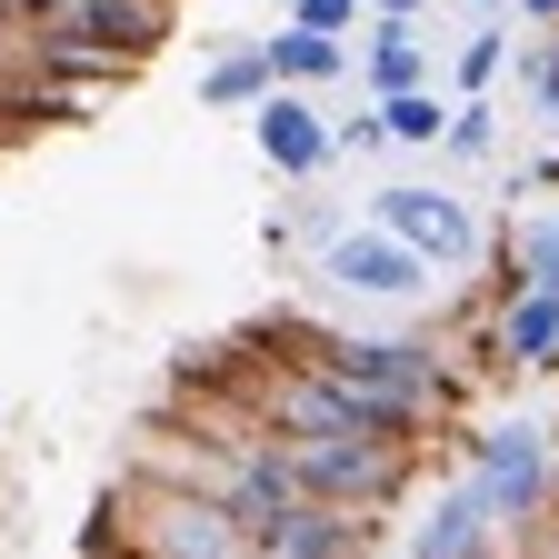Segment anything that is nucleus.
Wrapping results in <instances>:
<instances>
[{"label": "nucleus", "mask_w": 559, "mask_h": 559, "mask_svg": "<svg viewBox=\"0 0 559 559\" xmlns=\"http://www.w3.org/2000/svg\"><path fill=\"white\" fill-rule=\"evenodd\" d=\"M489 349H500V370H559V300L549 290H510Z\"/></svg>", "instance_id": "6e6552de"}, {"label": "nucleus", "mask_w": 559, "mask_h": 559, "mask_svg": "<svg viewBox=\"0 0 559 559\" xmlns=\"http://www.w3.org/2000/svg\"><path fill=\"white\" fill-rule=\"evenodd\" d=\"M250 140H260V160H270V170H290V180L330 170V120H320L290 81H270V91L250 100Z\"/></svg>", "instance_id": "0eeeda50"}, {"label": "nucleus", "mask_w": 559, "mask_h": 559, "mask_svg": "<svg viewBox=\"0 0 559 559\" xmlns=\"http://www.w3.org/2000/svg\"><path fill=\"white\" fill-rule=\"evenodd\" d=\"M520 21H539V31H559V0H520Z\"/></svg>", "instance_id": "aec40b11"}, {"label": "nucleus", "mask_w": 559, "mask_h": 559, "mask_svg": "<svg viewBox=\"0 0 559 559\" xmlns=\"http://www.w3.org/2000/svg\"><path fill=\"white\" fill-rule=\"evenodd\" d=\"M440 120H450V110H440V91H430V81L380 100V130H390V140H409V151H440Z\"/></svg>", "instance_id": "ddd939ff"}, {"label": "nucleus", "mask_w": 559, "mask_h": 559, "mask_svg": "<svg viewBox=\"0 0 559 559\" xmlns=\"http://www.w3.org/2000/svg\"><path fill=\"white\" fill-rule=\"evenodd\" d=\"M530 91H539V110L559 120V50H539V60H530Z\"/></svg>", "instance_id": "a211bd4d"}, {"label": "nucleus", "mask_w": 559, "mask_h": 559, "mask_svg": "<svg viewBox=\"0 0 559 559\" xmlns=\"http://www.w3.org/2000/svg\"><path fill=\"white\" fill-rule=\"evenodd\" d=\"M430 81V40H419V21H380L370 31V91L390 100V91H419Z\"/></svg>", "instance_id": "9b49d317"}, {"label": "nucleus", "mask_w": 559, "mask_h": 559, "mask_svg": "<svg viewBox=\"0 0 559 559\" xmlns=\"http://www.w3.org/2000/svg\"><path fill=\"white\" fill-rule=\"evenodd\" d=\"M489 120H500V110H479V100H460V110L440 120V151H450V160H489V151H500V130H489Z\"/></svg>", "instance_id": "2eb2a0df"}, {"label": "nucleus", "mask_w": 559, "mask_h": 559, "mask_svg": "<svg viewBox=\"0 0 559 559\" xmlns=\"http://www.w3.org/2000/svg\"><path fill=\"white\" fill-rule=\"evenodd\" d=\"M500 60H510V31H500V21H479L469 50H460V91H489V81H500Z\"/></svg>", "instance_id": "dca6fc26"}, {"label": "nucleus", "mask_w": 559, "mask_h": 559, "mask_svg": "<svg viewBox=\"0 0 559 559\" xmlns=\"http://www.w3.org/2000/svg\"><path fill=\"white\" fill-rule=\"evenodd\" d=\"M460 450H469V489H479L489 530H510V520H539V510H549V430L500 419V430H479V440H460Z\"/></svg>", "instance_id": "7ed1b4c3"}, {"label": "nucleus", "mask_w": 559, "mask_h": 559, "mask_svg": "<svg viewBox=\"0 0 559 559\" xmlns=\"http://www.w3.org/2000/svg\"><path fill=\"white\" fill-rule=\"evenodd\" d=\"M290 21L300 31H349V21H360V0H290Z\"/></svg>", "instance_id": "f3484780"}, {"label": "nucleus", "mask_w": 559, "mask_h": 559, "mask_svg": "<svg viewBox=\"0 0 559 559\" xmlns=\"http://www.w3.org/2000/svg\"><path fill=\"white\" fill-rule=\"evenodd\" d=\"M260 60H270V81H290V91H310V81H340L349 70V40L340 31H280V40H260Z\"/></svg>", "instance_id": "9d476101"}, {"label": "nucleus", "mask_w": 559, "mask_h": 559, "mask_svg": "<svg viewBox=\"0 0 559 559\" xmlns=\"http://www.w3.org/2000/svg\"><path fill=\"white\" fill-rule=\"evenodd\" d=\"M21 11L50 40H91V50H120V60H151L170 40V0H21Z\"/></svg>", "instance_id": "20e7f679"}, {"label": "nucleus", "mask_w": 559, "mask_h": 559, "mask_svg": "<svg viewBox=\"0 0 559 559\" xmlns=\"http://www.w3.org/2000/svg\"><path fill=\"white\" fill-rule=\"evenodd\" d=\"M320 280L349 290V300H419V290H430V260H419L409 240H390V230H340L330 260H320Z\"/></svg>", "instance_id": "423d86ee"}, {"label": "nucleus", "mask_w": 559, "mask_h": 559, "mask_svg": "<svg viewBox=\"0 0 559 559\" xmlns=\"http://www.w3.org/2000/svg\"><path fill=\"white\" fill-rule=\"evenodd\" d=\"M360 11H380V21H419L430 0H360Z\"/></svg>", "instance_id": "6ab92c4d"}, {"label": "nucleus", "mask_w": 559, "mask_h": 559, "mask_svg": "<svg viewBox=\"0 0 559 559\" xmlns=\"http://www.w3.org/2000/svg\"><path fill=\"white\" fill-rule=\"evenodd\" d=\"M260 91H270V60H260V40H250V50H221V60L200 70V100H210V110H250Z\"/></svg>", "instance_id": "f8f14e48"}, {"label": "nucleus", "mask_w": 559, "mask_h": 559, "mask_svg": "<svg viewBox=\"0 0 559 559\" xmlns=\"http://www.w3.org/2000/svg\"><path fill=\"white\" fill-rule=\"evenodd\" d=\"M510 260H520V280H510V290H549V300H559V221H520Z\"/></svg>", "instance_id": "4468645a"}, {"label": "nucleus", "mask_w": 559, "mask_h": 559, "mask_svg": "<svg viewBox=\"0 0 559 559\" xmlns=\"http://www.w3.org/2000/svg\"><path fill=\"white\" fill-rule=\"evenodd\" d=\"M290 340H300V360L390 440H419V430H440V419L460 409V380L440 370V349H419V340H380V330H290Z\"/></svg>", "instance_id": "f257e3e1"}, {"label": "nucleus", "mask_w": 559, "mask_h": 559, "mask_svg": "<svg viewBox=\"0 0 559 559\" xmlns=\"http://www.w3.org/2000/svg\"><path fill=\"white\" fill-rule=\"evenodd\" d=\"M330 559H370V539H340V549H330Z\"/></svg>", "instance_id": "412c9836"}, {"label": "nucleus", "mask_w": 559, "mask_h": 559, "mask_svg": "<svg viewBox=\"0 0 559 559\" xmlns=\"http://www.w3.org/2000/svg\"><path fill=\"white\" fill-rule=\"evenodd\" d=\"M380 230L409 240L430 270H469V260H479V221H469V200H450V190H430V180L380 190Z\"/></svg>", "instance_id": "39448f33"}, {"label": "nucleus", "mask_w": 559, "mask_h": 559, "mask_svg": "<svg viewBox=\"0 0 559 559\" xmlns=\"http://www.w3.org/2000/svg\"><path fill=\"white\" fill-rule=\"evenodd\" d=\"M489 539H500V530H489V510H479V489L460 479L450 500H440L430 520L409 530V559H489Z\"/></svg>", "instance_id": "1a4fd4ad"}, {"label": "nucleus", "mask_w": 559, "mask_h": 559, "mask_svg": "<svg viewBox=\"0 0 559 559\" xmlns=\"http://www.w3.org/2000/svg\"><path fill=\"white\" fill-rule=\"evenodd\" d=\"M130 549L140 559H250V530L190 479H160L140 489V520H130Z\"/></svg>", "instance_id": "f03ea898"}]
</instances>
